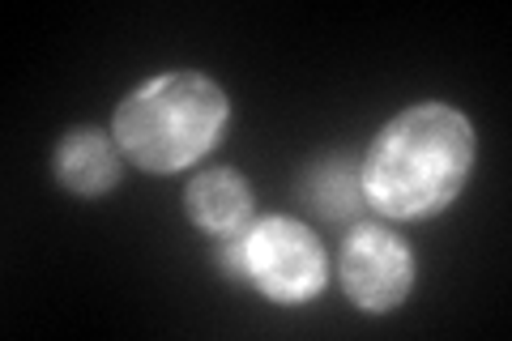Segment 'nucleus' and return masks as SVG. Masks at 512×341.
I'll use <instances>...</instances> for the list:
<instances>
[{
  "mask_svg": "<svg viewBox=\"0 0 512 341\" xmlns=\"http://www.w3.org/2000/svg\"><path fill=\"white\" fill-rule=\"evenodd\" d=\"M478 137L466 111L414 103L393 116L359 162L363 201L393 222L436 218L470 184Z\"/></svg>",
  "mask_w": 512,
  "mask_h": 341,
  "instance_id": "f257e3e1",
  "label": "nucleus"
},
{
  "mask_svg": "<svg viewBox=\"0 0 512 341\" xmlns=\"http://www.w3.org/2000/svg\"><path fill=\"white\" fill-rule=\"evenodd\" d=\"M231 124V99L214 77L197 69H175L141 81L124 94L111 137L120 154L146 175L188 171L214 150Z\"/></svg>",
  "mask_w": 512,
  "mask_h": 341,
  "instance_id": "f03ea898",
  "label": "nucleus"
},
{
  "mask_svg": "<svg viewBox=\"0 0 512 341\" xmlns=\"http://www.w3.org/2000/svg\"><path fill=\"white\" fill-rule=\"evenodd\" d=\"M244 282L282 307L312 303L329 286V252L308 222L269 214L244 226Z\"/></svg>",
  "mask_w": 512,
  "mask_h": 341,
  "instance_id": "7ed1b4c3",
  "label": "nucleus"
},
{
  "mask_svg": "<svg viewBox=\"0 0 512 341\" xmlns=\"http://www.w3.org/2000/svg\"><path fill=\"white\" fill-rule=\"evenodd\" d=\"M338 273H342L346 299L355 303L359 312L389 316L414 290V252L393 226L359 222L355 231L342 239Z\"/></svg>",
  "mask_w": 512,
  "mask_h": 341,
  "instance_id": "20e7f679",
  "label": "nucleus"
},
{
  "mask_svg": "<svg viewBox=\"0 0 512 341\" xmlns=\"http://www.w3.org/2000/svg\"><path fill=\"white\" fill-rule=\"evenodd\" d=\"M120 145L103 128H69L60 137L56 154H52V171L56 180L73 192V197H107L120 184Z\"/></svg>",
  "mask_w": 512,
  "mask_h": 341,
  "instance_id": "39448f33",
  "label": "nucleus"
},
{
  "mask_svg": "<svg viewBox=\"0 0 512 341\" xmlns=\"http://www.w3.org/2000/svg\"><path fill=\"white\" fill-rule=\"evenodd\" d=\"M252 184L235 167H205L184 188V214L201 226L205 235H231L252 222Z\"/></svg>",
  "mask_w": 512,
  "mask_h": 341,
  "instance_id": "423d86ee",
  "label": "nucleus"
},
{
  "mask_svg": "<svg viewBox=\"0 0 512 341\" xmlns=\"http://www.w3.org/2000/svg\"><path fill=\"white\" fill-rule=\"evenodd\" d=\"M359 171L346 162H325L308 175V205L325 218H350L359 209Z\"/></svg>",
  "mask_w": 512,
  "mask_h": 341,
  "instance_id": "0eeeda50",
  "label": "nucleus"
}]
</instances>
